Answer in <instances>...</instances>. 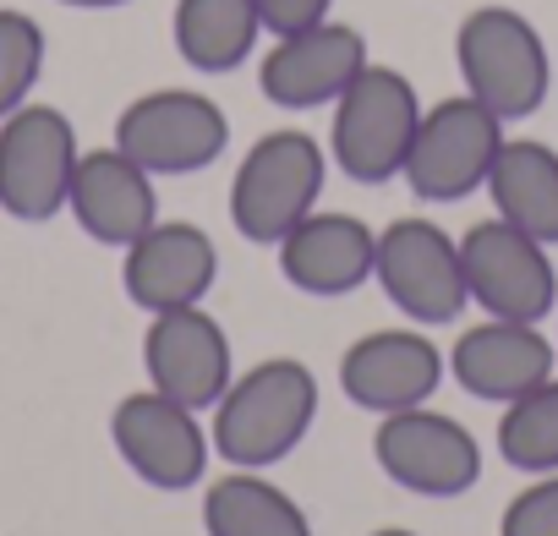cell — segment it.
<instances>
[{
    "instance_id": "d4e9b609",
    "label": "cell",
    "mask_w": 558,
    "mask_h": 536,
    "mask_svg": "<svg viewBox=\"0 0 558 536\" xmlns=\"http://www.w3.org/2000/svg\"><path fill=\"white\" fill-rule=\"evenodd\" d=\"M335 0H257V12H263V28L268 34H296V28H313L329 17Z\"/></svg>"
},
{
    "instance_id": "44dd1931",
    "label": "cell",
    "mask_w": 558,
    "mask_h": 536,
    "mask_svg": "<svg viewBox=\"0 0 558 536\" xmlns=\"http://www.w3.org/2000/svg\"><path fill=\"white\" fill-rule=\"evenodd\" d=\"M203 531L208 536H313V520L263 471H235L230 465L203 492Z\"/></svg>"
},
{
    "instance_id": "6da1fadb",
    "label": "cell",
    "mask_w": 558,
    "mask_h": 536,
    "mask_svg": "<svg viewBox=\"0 0 558 536\" xmlns=\"http://www.w3.org/2000/svg\"><path fill=\"white\" fill-rule=\"evenodd\" d=\"M318 422V378L296 356H268L230 378V389L214 405L208 443L235 471H268L302 449V438Z\"/></svg>"
},
{
    "instance_id": "2e32d148",
    "label": "cell",
    "mask_w": 558,
    "mask_h": 536,
    "mask_svg": "<svg viewBox=\"0 0 558 536\" xmlns=\"http://www.w3.org/2000/svg\"><path fill=\"white\" fill-rule=\"evenodd\" d=\"M279 275L286 285H296L302 296H351L373 280L378 263V230L362 214H340V208H313L296 230H286V241L274 246Z\"/></svg>"
},
{
    "instance_id": "5b68a950",
    "label": "cell",
    "mask_w": 558,
    "mask_h": 536,
    "mask_svg": "<svg viewBox=\"0 0 558 536\" xmlns=\"http://www.w3.org/2000/svg\"><path fill=\"white\" fill-rule=\"evenodd\" d=\"M504 137H509L504 121L482 99L449 94V99L422 110L400 175L422 203H460V197L487 186V170H493Z\"/></svg>"
},
{
    "instance_id": "52a82bcc",
    "label": "cell",
    "mask_w": 558,
    "mask_h": 536,
    "mask_svg": "<svg viewBox=\"0 0 558 536\" xmlns=\"http://www.w3.org/2000/svg\"><path fill=\"white\" fill-rule=\"evenodd\" d=\"M460 268L465 291L487 318H514V324H542L558 313V275L547 241L514 230L509 219H476L460 235Z\"/></svg>"
},
{
    "instance_id": "7a4b0ae2",
    "label": "cell",
    "mask_w": 558,
    "mask_h": 536,
    "mask_svg": "<svg viewBox=\"0 0 558 536\" xmlns=\"http://www.w3.org/2000/svg\"><path fill=\"white\" fill-rule=\"evenodd\" d=\"M324 181H329V154L313 132H302V126L263 132L230 175L235 235L252 246H279L286 230H296L318 208Z\"/></svg>"
},
{
    "instance_id": "9a60e30c",
    "label": "cell",
    "mask_w": 558,
    "mask_h": 536,
    "mask_svg": "<svg viewBox=\"0 0 558 536\" xmlns=\"http://www.w3.org/2000/svg\"><path fill=\"white\" fill-rule=\"evenodd\" d=\"M444 351L422 334V329H373L362 340L345 345L340 356V389L351 405L389 416V411H411L427 405L433 389L444 383Z\"/></svg>"
},
{
    "instance_id": "30bf717a",
    "label": "cell",
    "mask_w": 558,
    "mask_h": 536,
    "mask_svg": "<svg viewBox=\"0 0 558 536\" xmlns=\"http://www.w3.org/2000/svg\"><path fill=\"white\" fill-rule=\"evenodd\" d=\"M77 126L56 105H23L0 121V208L23 224H45L66 208L77 170Z\"/></svg>"
},
{
    "instance_id": "ba28073f",
    "label": "cell",
    "mask_w": 558,
    "mask_h": 536,
    "mask_svg": "<svg viewBox=\"0 0 558 536\" xmlns=\"http://www.w3.org/2000/svg\"><path fill=\"white\" fill-rule=\"evenodd\" d=\"M116 148L148 175H197L230 148V115L197 88H148L116 115Z\"/></svg>"
},
{
    "instance_id": "4316f807",
    "label": "cell",
    "mask_w": 558,
    "mask_h": 536,
    "mask_svg": "<svg viewBox=\"0 0 558 536\" xmlns=\"http://www.w3.org/2000/svg\"><path fill=\"white\" fill-rule=\"evenodd\" d=\"M373 536H416V531H405V525H378Z\"/></svg>"
},
{
    "instance_id": "e0dca14e",
    "label": "cell",
    "mask_w": 558,
    "mask_h": 536,
    "mask_svg": "<svg viewBox=\"0 0 558 536\" xmlns=\"http://www.w3.org/2000/svg\"><path fill=\"white\" fill-rule=\"evenodd\" d=\"M449 373L465 394H476L487 405H509L514 394H525L558 373V340H547L542 324L482 318L454 340Z\"/></svg>"
},
{
    "instance_id": "8fae6325",
    "label": "cell",
    "mask_w": 558,
    "mask_h": 536,
    "mask_svg": "<svg viewBox=\"0 0 558 536\" xmlns=\"http://www.w3.org/2000/svg\"><path fill=\"white\" fill-rule=\"evenodd\" d=\"M110 438L116 454L165 492H186L208 476V427L197 422L192 405L159 394V389H137L110 411Z\"/></svg>"
},
{
    "instance_id": "d6986e66",
    "label": "cell",
    "mask_w": 558,
    "mask_h": 536,
    "mask_svg": "<svg viewBox=\"0 0 558 536\" xmlns=\"http://www.w3.org/2000/svg\"><path fill=\"white\" fill-rule=\"evenodd\" d=\"M487 197L498 219L558 246V148L542 137H504L487 170Z\"/></svg>"
},
{
    "instance_id": "277c9868",
    "label": "cell",
    "mask_w": 558,
    "mask_h": 536,
    "mask_svg": "<svg viewBox=\"0 0 558 536\" xmlns=\"http://www.w3.org/2000/svg\"><path fill=\"white\" fill-rule=\"evenodd\" d=\"M422 121V94L405 72L367 61L356 83L335 99V126H329V159L340 175L362 186H384L405 170L411 137Z\"/></svg>"
},
{
    "instance_id": "7c38bea8",
    "label": "cell",
    "mask_w": 558,
    "mask_h": 536,
    "mask_svg": "<svg viewBox=\"0 0 558 536\" xmlns=\"http://www.w3.org/2000/svg\"><path fill=\"white\" fill-rule=\"evenodd\" d=\"M143 373L148 389L192 405V411H214L219 394L235 378V356H230V334L225 324L197 302V307H170V313H148V334H143Z\"/></svg>"
},
{
    "instance_id": "ac0fdd59",
    "label": "cell",
    "mask_w": 558,
    "mask_h": 536,
    "mask_svg": "<svg viewBox=\"0 0 558 536\" xmlns=\"http://www.w3.org/2000/svg\"><path fill=\"white\" fill-rule=\"evenodd\" d=\"M159 175H148L137 159H126L116 143L110 148H88L77 154L72 170V192H66V214L83 224V235H94L99 246L126 252L154 219H159Z\"/></svg>"
},
{
    "instance_id": "8992f818",
    "label": "cell",
    "mask_w": 558,
    "mask_h": 536,
    "mask_svg": "<svg viewBox=\"0 0 558 536\" xmlns=\"http://www.w3.org/2000/svg\"><path fill=\"white\" fill-rule=\"evenodd\" d=\"M373 280L422 329H444V324H454L471 307L465 268H460V241L438 219H422V214L389 219L378 230Z\"/></svg>"
},
{
    "instance_id": "484cf974",
    "label": "cell",
    "mask_w": 558,
    "mask_h": 536,
    "mask_svg": "<svg viewBox=\"0 0 558 536\" xmlns=\"http://www.w3.org/2000/svg\"><path fill=\"white\" fill-rule=\"evenodd\" d=\"M61 7H77V12H110V7H126V0H61Z\"/></svg>"
},
{
    "instance_id": "7402d4cb",
    "label": "cell",
    "mask_w": 558,
    "mask_h": 536,
    "mask_svg": "<svg viewBox=\"0 0 558 536\" xmlns=\"http://www.w3.org/2000/svg\"><path fill=\"white\" fill-rule=\"evenodd\" d=\"M498 454L514 471H531V476L558 471V373L504 405V416H498Z\"/></svg>"
},
{
    "instance_id": "4fadbf2b",
    "label": "cell",
    "mask_w": 558,
    "mask_h": 536,
    "mask_svg": "<svg viewBox=\"0 0 558 536\" xmlns=\"http://www.w3.org/2000/svg\"><path fill=\"white\" fill-rule=\"evenodd\" d=\"M367 61V39L351 23L324 17L296 34H274V45L257 61V88L279 110H324L356 83Z\"/></svg>"
},
{
    "instance_id": "9c48e42d",
    "label": "cell",
    "mask_w": 558,
    "mask_h": 536,
    "mask_svg": "<svg viewBox=\"0 0 558 536\" xmlns=\"http://www.w3.org/2000/svg\"><path fill=\"white\" fill-rule=\"evenodd\" d=\"M373 460L378 471L416 492V498H460L482 482V443L465 422L433 411V405H411V411H389L373 427Z\"/></svg>"
},
{
    "instance_id": "3957f363",
    "label": "cell",
    "mask_w": 558,
    "mask_h": 536,
    "mask_svg": "<svg viewBox=\"0 0 558 536\" xmlns=\"http://www.w3.org/2000/svg\"><path fill=\"white\" fill-rule=\"evenodd\" d=\"M454 66L471 99H482L498 121H525L547 105L553 56L536 23L514 7H476L454 28Z\"/></svg>"
},
{
    "instance_id": "603a6c76",
    "label": "cell",
    "mask_w": 558,
    "mask_h": 536,
    "mask_svg": "<svg viewBox=\"0 0 558 536\" xmlns=\"http://www.w3.org/2000/svg\"><path fill=\"white\" fill-rule=\"evenodd\" d=\"M39 77H45V28L17 7H0V121L28 105Z\"/></svg>"
},
{
    "instance_id": "ffe728a7",
    "label": "cell",
    "mask_w": 558,
    "mask_h": 536,
    "mask_svg": "<svg viewBox=\"0 0 558 536\" xmlns=\"http://www.w3.org/2000/svg\"><path fill=\"white\" fill-rule=\"evenodd\" d=\"M170 34H175V56L192 72L225 77L252 61V50L268 28H263L257 0H175Z\"/></svg>"
},
{
    "instance_id": "cb8c5ba5",
    "label": "cell",
    "mask_w": 558,
    "mask_h": 536,
    "mask_svg": "<svg viewBox=\"0 0 558 536\" xmlns=\"http://www.w3.org/2000/svg\"><path fill=\"white\" fill-rule=\"evenodd\" d=\"M498 536H558V471L536 476L504 503Z\"/></svg>"
},
{
    "instance_id": "5bb4252c",
    "label": "cell",
    "mask_w": 558,
    "mask_h": 536,
    "mask_svg": "<svg viewBox=\"0 0 558 536\" xmlns=\"http://www.w3.org/2000/svg\"><path fill=\"white\" fill-rule=\"evenodd\" d=\"M219 280V246L192 219H154L121 252V285L143 313L197 307Z\"/></svg>"
}]
</instances>
